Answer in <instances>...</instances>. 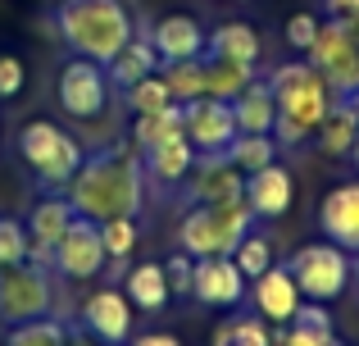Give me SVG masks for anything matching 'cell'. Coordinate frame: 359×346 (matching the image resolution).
<instances>
[{
  "label": "cell",
  "mask_w": 359,
  "mask_h": 346,
  "mask_svg": "<svg viewBox=\"0 0 359 346\" xmlns=\"http://www.w3.org/2000/svg\"><path fill=\"white\" fill-rule=\"evenodd\" d=\"M341 100H351V105H355V109H359V87H355V91H351V96H341Z\"/></svg>",
  "instance_id": "cell-45"
},
{
  "label": "cell",
  "mask_w": 359,
  "mask_h": 346,
  "mask_svg": "<svg viewBox=\"0 0 359 346\" xmlns=\"http://www.w3.org/2000/svg\"><path fill=\"white\" fill-rule=\"evenodd\" d=\"M27 87V64L18 55H0V100H14Z\"/></svg>",
  "instance_id": "cell-39"
},
{
  "label": "cell",
  "mask_w": 359,
  "mask_h": 346,
  "mask_svg": "<svg viewBox=\"0 0 359 346\" xmlns=\"http://www.w3.org/2000/svg\"><path fill=\"white\" fill-rule=\"evenodd\" d=\"M132 301L128 292H118V287H96V292L82 301L78 310V324L91 333V338L109 342V346H128L132 342Z\"/></svg>",
  "instance_id": "cell-12"
},
{
  "label": "cell",
  "mask_w": 359,
  "mask_h": 346,
  "mask_svg": "<svg viewBox=\"0 0 359 346\" xmlns=\"http://www.w3.org/2000/svg\"><path fill=\"white\" fill-rule=\"evenodd\" d=\"M5 346H69V319H27V324H9Z\"/></svg>",
  "instance_id": "cell-28"
},
{
  "label": "cell",
  "mask_w": 359,
  "mask_h": 346,
  "mask_svg": "<svg viewBox=\"0 0 359 346\" xmlns=\"http://www.w3.org/2000/svg\"><path fill=\"white\" fill-rule=\"evenodd\" d=\"M318 23H323V18H318V14H309V9L291 14V18H287V46L305 55L309 46H314V36H318Z\"/></svg>",
  "instance_id": "cell-38"
},
{
  "label": "cell",
  "mask_w": 359,
  "mask_h": 346,
  "mask_svg": "<svg viewBox=\"0 0 359 346\" xmlns=\"http://www.w3.org/2000/svg\"><path fill=\"white\" fill-rule=\"evenodd\" d=\"M351 160H355V169H359V142H355V151H351Z\"/></svg>",
  "instance_id": "cell-46"
},
{
  "label": "cell",
  "mask_w": 359,
  "mask_h": 346,
  "mask_svg": "<svg viewBox=\"0 0 359 346\" xmlns=\"http://www.w3.org/2000/svg\"><path fill=\"white\" fill-rule=\"evenodd\" d=\"M168 105H177V100L168 96V87H164L159 73H150V78H141V82H132V87H128L132 119H137V114H155V109H168Z\"/></svg>",
  "instance_id": "cell-34"
},
{
  "label": "cell",
  "mask_w": 359,
  "mask_h": 346,
  "mask_svg": "<svg viewBox=\"0 0 359 346\" xmlns=\"http://www.w3.org/2000/svg\"><path fill=\"white\" fill-rule=\"evenodd\" d=\"M359 14V0H327V18H351Z\"/></svg>",
  "instance_id": "cell-43"
},
{
  "label": "cell",
  "mask_w": 359,
  "mask_h": 346,
  "mask_svg": "<svg viewBox=\"0 0 359 346\" xmlns=\"http://www.w3.org/2000/svg\"><path fill=\"white\" fill-rule=\"evenodd\" d=\"M196 169V146L187 137H173V142H159L150 151H141V173H150L159 187H177L187 182V173Z\"/></svg>",
  "instance_id": "cell-23"
},
{
  "label": "cell",
  "mask_w": 359,
  "mask_h": 346,
  "mask_svg": "<svg viewBox=\"0 0 359 346\" xmlns=\"http://www.w3.org/2000/svg\"><path fill=\"white\" fill-rule=\"evenodd\" d=\"M232 119H237V133H245V137H273L278 105H273L269 78H250L245 82V91L232 100Z\"/></svg>",
  "instance_id": "cell-22"
},
{
  "label": "cell",
  "mask_w": 359,
  "mask_h": 346,
  "mask_svg": "<svg viewBox=\"0 0 359 346\" xmlns=\"http://www.w3.org/2000/svg\"><path fill=\"white\" fill-rule=\"evenodd\" d=\"M351 278L359 283V251H355V260H351Z\"/></svg>",
  "instance_id": "cell-44"
},
{
  "label": "cell",
  "mask_w": 359,
  "mask_h": 346,
  "mask_svg": "<svg viewBox=\"0 0 359 346\" xmlns=\"http://www.w3.org/2000/svg\"><path fill=\"white\" fill-rule=\"evenodd\" d=\"M318 228L332 246L341 251H359V178L355 182H337L332 192L318 201Z\"/></svg>",
  "instance_id": "cell-16"
},
{
  "label": "cell",
  "mask_w": 359,
  "mask_h": 346,
  "mask_svg": "<svg viewBox=\"0 0 359 346\" xmlns=\"http://www.w3.org/2000/svg\"><path fill=\"white\" fill-rule=\"evenodd\" d=\"M123 292H128L132 310H164L168 305V278H164V265L159 260H141L137 269H128L123 278Z\"/></svg>",
  "instance_id": "cell-25"
},
{
  "label": "cell",
  "mask_w": 359,
  "mask_h": 346,
  "mask_svg": "<svg viewBox=\"0 0 359 346\" xmlns=\"http://www.w3.org/2000/svg\"><path fill=\"white\" fill-rule=\"evenodd\" d=\"M250 78H255L250 64H228V60H210V55H205V96L237 100Z\"/></svg>",
  "instance_id": "cell-26"
},
{
  "label": "cell",
  "mask_w": 359,
  "mask_h": 346,
  "mask_svg": "<svg viewBox=\"0 0 359 346\" xmlns=\"http://www.w3.org/2000/svg\"><path fill=\"white\" fill-rule=\"evenodd\" d=\"M173 137H182V105L155 109V114H137V124H132V142L141 151H150L159 142H173Z\"/></svg>",
  "instance_id": "cell-29"
},
{
  "label": "cell",
  "mask_w": 359,
  "mask_h": 346,
  "mask_svg": "<svg viewBox=\"0 0 359 346\" xmlns=\"http://www.w3.org/2000/svg\"><path fill=\"white\" fill-rule=\"evenodd\" d=\"M245 296V274L237 269L232 255H201L191 274V301H201L205 310H232Z\"/></svg>",
  "instance_id": "cell-13"
},
{
  "label": "cell",
  "mask_w": 359,
  "mask_h": 346,
  "mask_svg": "<svg viewBox=\"0 0 359 346\" xmlns=\"http://www.w3.org/2000/svg\"><path fill=\"white\" fill-rule=\"evenodd\" d=\"M55 32L69 46V55L109 64L137 27H132V14L123 0H60L55 5Z\"/></svg>",
  "instance_id": "cell-3"
},
{
  "label": "cell",
  "mask_w": 359,
  "mask_h": 346,
  "mask_svg": "<svg viewBox=\"0 0 359 346\" xmlns=\"http://www.w3.org/2000/svg\"><path fill=\"white\" fill-rule=\"evenodd\" d=\"M150 46L159 51V60L173 64V60H201L205 55V41H210V32L201 27V18L191 14H164L150 23Z\"/></svg>",
  "instance_id": "cell-18"
},
{
  "label": "cell",
  "mask_w": 359,
  "mask_h": 346,
  "mask_svg": "<svg viewBox=\"0 0 359 346\" xmlns=\"http://www.w3.org/2000/svg\"><path fill=\"white\" fill-rule=\"evenodd\" d=\"M27 260V228L18 219H0V269Z\"/></svg>",
  "instance_id": "cell-36"
},
{
  "label": "cell",
  "mask_w": 359,
  "mask_h": 346,
  "mask_svg": "<svg viewBox=\"0 0 359 346\" xmlns=\"http://www.w3.org/2000/svg\"><path fill=\"white\" fill-rule=\"evenodd\" d=\"M269 87H273V105H278V119H273V142H278V151H300L305 142H314L323 114L337 100V91L323 82V73L309 60L278 64V69L269 73Z\"/></svg>",
  "instance_id": "cell-2"
},
{
  "label": "cell",
  "mask_w": 359,
  "mask_h": 346,
  "mask_svg": "<svg viewBox=\"0 0 359 346\" xmlns=\"http://www.w3.org/2000/svg\"><path fill=\"white\" fill-rule=\"evenodd\" d=\"M250 228H255V214H250V205H245V196L205 201V205H191V210L182 214L177 246H182L191 260H201V255H232Z\"/></svg>",
  "instance_id": "cell-4"
},
{
  "label": "cell",
  "mask_w": 359,
  "mask_h": 346,
  "mask_svg": "<svg viewBox=\"0 0 359 346\" xmlns=\"http://www.w3.org/2000/svg\"><path fill=\"white\" fill-rule=\"evenodd\" d=\"M55 100L69 119H100L109 105V78H105V64L96 60H82V55H69L55 78Z\"/></svg>",
  "instance_id": "cell-9"
},
{
  "label": "cell",
  "mask_w": 359,
  "mask_h": 346,
  "mask_svg": "<svg viewBox=\"0 0 359 346\" xmlns=\"http://www.w3.org/2000/svg\"><path fill=\"white\" fill-rule=\"evenodd\" d=\"M69 205L82 214V219H118V214H141V201H146V173H141V146L118 142L109 151H96L82 160V169L73 173V182L64 187Z\"/></svg>",
  "instance_id": "cell-1"
},
{
  "label": "cell",
  "mask_w": 359,
  "mask_h": 346,
  "mask_svg": "<svg viewBox=\"0 0 359 346\" xmlns=\"http://www.w3.org/2000/svg\"><path fill=\"white\" fill-rule=\"evenodd\" d=\"M159 64H164V60H159V51L150 46V36L146 32H132L128 41H123V51L105 64V78H109V87H123V91H128L132 82L159 73Z\"/></svg>",
  "instance_id": "cell-21"
},
{
  "label": "cell",
  "mask_w": 359,
  "mask_h": 346,
  "mask_svg": "<svg viewBox=\"0 0 359 346\" xmlns=\"http://www.w3.org/2000/svg\"><path fill=\"white\" fill-rule=\"evenodd\" d=\"M314 142H318L323 155L346 160V155L355 151V142H359V109L351 100H332V109L323 114V124H318V133H314Z\"/></svg>",
  "instance_id": "cell-24"
},
{
  "label": "cell",
  "mask_w": 359,
  "mask_h": 346,
  "mask_svg": "<svg viewBox=\"0 0 359 346\" xmlns=\"http://www.w3.org/2000/svg\"><path fill=\"white\" fill-rule=\"evenodd\" d=\"M182 137L196 146V155H223L237 142V119H232V100L196 96L182 105Z\"/></svg>",
  "instance_id": "cell-11"
},
{
  "label": "cell",
  "mask_w": 359,
  "mask_h": 346,
  "mask_svg": "<svg viewBox=\"0 0 359 346\" xmlns=\"http://www.w3.org/2000/svg\"><path fill=\"white\" fill-rule=\"evenodd\" d=\"M214 346H273V333L264 319H250V314H241V319H228L219 324V333H214Z\"/></svg>",
  "instance_id": "cell-32"
},
{
  "label": "cell",
  "mask_w": 359,
  "mask_h": 346,
  "mask_svg": "<svg viewBox=\"0 0 359 346\" xmlns=\"http://www.w3.org/2000/svg\"><path fill=\"white\" fill-rule=\"evenodd\" d=\"M291 324H305V328H332V314H327L323 301H300V310H296Z\"/></svg>",
  "instance_id": "cell-40"
},
{
  "label": "cell",
  "mask_w": 359,
  "mask_h": 346,
  "mask_svg": "<svg viewBox=\"0 0 359 346\" xmlns=\"http://www.w3.org/2000/svg\"><path fill=\"white\" fill-rule=\"evenodd\" d=\"M245 205H250L255 223H273L296 205V178L287 164H264V169L245 173Z\"/></svg>",
  "instance_id": "cell-14"
},
{
  "label": "cell",
  "mask_w": 359,
  "mask_h": 346,
  "mask_svg": "<svg viewBox=\"0 0 359 346\" xmlns=\"http://www.w3.org/2000/svg\"><path fill=\"white\" fill-rule=\"evenodd\" d=\"M18 155L36 169V182L46 192H64L73 182V173L82 169V160H87V151L55 119H32V124L18 128Z\"/></svg>",
  "instance_id": "cell-5"
},
{
  "label": "cell",
  "mask_w": 359,
  "mask_h": 346,
  "mask_svg": "<svg viewBox=\"0 0 359 346\" xmlns=\"http://www.w3.org/2000/svg\"><path fill=\"white\" fill-rule=\"evenodd\" d=\"M137 237H141V228H137L132 214H118V219L100 223V246H105L109 260H128L132 251H137Z\"/></svg>",
  "instance_id": "cell-33"
},
{
  "label": "cell",
  "mask_w": 359,
  "mask_h": 346,
  "mask_svg": "<svg viewBox=\"0 0 359 346\" xmlns=\"http://www.w3.org/2000/svg\"><path fill=\"white\" fill-rule=\"evenodd\" d=\"M128 346H182L173 338V333H141V338H132Z\"/></svg>",
  "instance_id": "cell-42"
},
{
  "label": "cell",
  "mask_w": 359,
  "mask_h": 346,
  "mask_svg": "<svg viewBox=\"0 0 359 346\" xmlns=\"http://www.w3.org/2000/svg\"><path fill=\"white\" fill-rule=\"evenodd\" d=\"M287 269H291V278H296L305 301L332 305L337 296H346V287H351V251L332 246V241H309V246H300L296 255L287 260Z\"/></svg>",
  "instance_id": "cell-6"
},
{
  "label": "cell",
  "mask_w": 359,
  "mask_h": 346,
  "mask_svg": "<svg viewBox=\"0 0 359 346\" xmlns=\"http://www.w3.org/2000/svg\"><path fill=\"white\" fill-rule=\"evenodd\" d=\"M191 274H196V260L187 255V251H177V255L164 260V278H168V292H173V301L191 296Z\"/></svg>",
  "instance_id": "cell-37"
},
{
  "label": "cell",
  "mask_w": 359,
  "mask_h": 346,
  "mask_svg": "<svg viewBox=\"0 0 359 346\" xmlns=\"http://www.w3.org/2000/svg\"><path fill=\"white\" fill-rule=\"evenodd\" d=\"M109 265L105 246H100V223L96 219H73L69 232H64L60 241H55V260L50 269L60 278H69V283H91V278H100Z\"/></svg>",
  "instance_id": "cell-10"
},
{
  "label": "cell",
  "mask_w": 359,
  "mask_h": 346,
  "mask_svg": "<svg viewBox=\"0 0 359 346\" xmlns=\"http://www.w3.org/2000/svg\"><path fill=\"white\" fill-rule=\"evenodd\" d=\"M273 342L278 346H346L337 338V328H305V324H282Z\"/></svg>",
  "instance_id": "cell-35"
},
{
  "label": "cell",
  "mask_w": 359,
  "mask_h": 346,
  "mask_svg": "<svg viewBox=\"0 0 359 346\" xmlns=\"http://www.w3.org/2000/svg\"><path fill=\"white\" fill-rule=\"evenodd\" d=\"M205 55H210V60H228V64H250V69H255L259 55H264V41H259V32H255V23L232 18V23H219L210 32Z\"/></svg>",
  "instance_id": "cell-20"
},
{
  "label": "cell",
  "mask_w": 359,
  "mask_h": 346,
  "mask_svg": "<svg viewBox=\"0 0 359 346\" xmlns=\"http://www.w3.org/2000/svg\"><path fill=\"white\" fill-rule=\"evenodd\" d=\"M300 287H296V278H291V269L287 265H269L259 278H255V310H259V319H269V324H291L296 319V310H300Z\"/></svg>",
  "instance_id": "cell-19"
},
{
  "label": "cell",
  "mask_w": 359,
  "mask_h": 346,
  "mask_svg": "<svg viewBox=\"0 0 359 346\" xmlns=\"http://www.w3.org/2000/svg\"><path fill=\"white\" fill-rule=\"evenodd\" d=\"M69 346H109V342H100V338H91L87 328H82L78 319H69Z\"/></svg>",
  "instance_id": "cell-41"
},
{
  "label": "cell",
  "mask_w": 359,
  "mask_h": 346,
  "mask_svg": "<svg viewBox=\"0 0 359 346\" xmlns=\"http://www.w3.org/2000/svg\"><path fill=\"white\" fill-rule=\"evenodd\" d=\"M73 219H78V210L69 205V196H64V192H60V196H46V201H36L32 210H27V260L50 269L55 241L69 232Z\"/></svg>",
  "instance_id": "cell-15"
},
{
  "label": "cell",
  "mask_w": 359,
  "mask_h": 346,
  "mask_svg": "<svg viewBox=\"0 0 359 346\" xmlns=\"http://www.w3.org/2000/svg\"><path fill=\"white\" fill-rule=\"evenodd\" d=\"M305 60L323 73V82L337 91V100L351 96L359 87V36L341 18H323V23H318V36L305 51Z\"/></svg>",
  "instance_id": "cell-8"
},
{
  "label": "cell",
  "mask_w": 359,
  "mask_h": 346,
  "mask_svg": "<svg viewBox=\"0 0 359 346\" xmlns=\"http://www.w3.org/2000/svg\"><path fill=\"white\" fill-rule=\"evenodd\" d=\"M223 155H228L241 173H255V169H264V164L278 160V142H273V137H245V133H237V142H232Z\"/></svg>",
  "instance_id": "cell-30"
},
{
  "label": "cell",
  "mask_w": 359,
  "mask_h": 346,
  "mask_svg": "<svg viewBox=\"0 0 359 346\" xmlns=\"http://www.w3.org/2000/svg\"><path fill=\"white\" fill-rule=\"evenodd\" d=\"M232 260H237V269L245 274V283H255V278H259L264 269L273 265V241L264 237L259 228H250V232L241 237V246L232 251Z\"/></svg>",
  "instance_id": "cell-31"
},
{
  "label": "cell",
  "mask_w": 359,
  "mask_h": 346,
  "mask_svg": "<svg viewBox=\"0 0 359 346\" xmlns=\"http://www.w3.org/2000/svg\"><path fill=\"white\" fill-rule=\"evenodd\" d=\"M55 310V283L50 269L32 265V260H18V265L0 269V324H27L41 319Z\"/></svg>",
  "instance_id": "cell-7"
},
{
  "label": "cell",
  "mask_w": 359,
  "mask_h": 346,
  "mask_svg": "<svg viewBox=\"0 0 359 346\" xmlns=\"http://www.w3.org/2000/svg\"><path fill=\"white\" fill-rule=\"evenodd\" d=\"M228 196H245V173L228 155H196V169L187 173V201H228Z\"/></svg>",
  "instance_id": "cell-17"
},
{
  "label": "cell",
  "mask_w": 359,
  "mask_h": 346,
  "mask_svg": "<svg viewBox=\"0 0 359 346\" xmlns=\"http://www.w3.org/2000/svg\"><path fill=\"white\" fill-rule=\"evenodd\" d=\"M159 78H164L168 96H173L177 105H187V100L205 96V55H201V60H173V64H159Z\"/></svg>",
  "instance_id": "cell-27"
}]
</instances>
